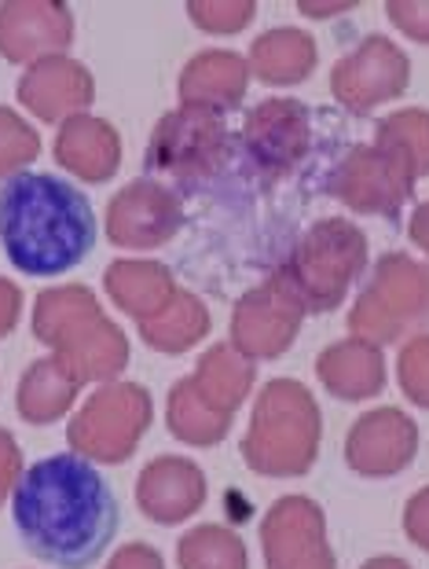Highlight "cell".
Wrapping results in <instances>:
<instances>
[{
  "instance_id": "obj_4",
  "label": "cell",
  "mask_w": 429,
  "mask_h": 569,
  "mask_svg": "<svg viewBox=\"0 0 429 569\" xmlns=\"http://www.w3.org/2000/svg\"><path fill=\"white\" fill-rule=\"evenodd\" d=\"M367 272V236L346 217H323L290 247L287 261L272 272L305 317L335 312L352 283Z\"/></svg>"
},
{
  "instance_id": "obj_26",
  "label": "cell",
  "mask_w": 429,
  "mask_h": 569,
  "mask_svg": "<svg viewBox=\"0 0 429 569\" xmlns=\"http://www.w3.org/2000/svg\"><path fill=\"white\" fill-rule=\"evenodd\" d=\"M210 327H213V317H210V309H206V301L194 295V290L180 287L173 301H169L158 317L137 323V335L147 349H154V353L180 357L199 346L202 338L210 335Z\"/></svg>"
},
{
  "instance_id": "obj_24",
  "label": "cell",
  "mask_w": 429,
  "mask_h": 569,
  "mask_svg": "<svg viewBox=\"0 0 429 569\" xmlns=\"http://www.w3.org/2000/svg\"><path fill=\"white\" fill-rule=\"evenodd\" d=\"M81 390L84 386L73 379L56 357H37L30 360V368L19 375L16 411L30 427H52V422L70 416V408L78 405Z\"/></svg>"
},
{
  "instance_id": "obj_15",
  "label": "cell",
  "mask_w": 429,
  "mask_h": 569,
  "mask_svg": "<svg viewBox=\"0 0 429 569\" xmlns=\"http://www.w3.org/2000/svg\"><path fill=\"white\" fill-rule=\"evenodd\" d=\"M73 30L78 22L63 0H4L0 4V56L8 63L33 67L41 59L67 56Z\"/></svg>"
},
{
  "instance_id": "obj_30",
  "label": "cell",
  "mask_w": 429,
  "mask_h": 569,
  "mask_svg": "<svg viewBox=\"0 0 429 569\" xmlns=\"http://www.w3.org/2000/svg\"><path fill=\"white\" fill-rule=\"evenodd\" d=\"M378 143H393L415 162V173L429 177V111L422 107H403V111L386 114L375 129Z\"/></svg>"
},
{
  "instance_id": "obj_13",
  "label": "cell",
  "mask_w": 429,
  "mask_h": 569,
  "mask_svg": "<svg viewBox=\"0 0 429 569\" xmlns=\"http://www.w3.org/2000/svg\"><path fill=\"white\" fill-rule=\"evenodd\" d=\"M183 228L177 191L158 180H129L107 202V239L118 250H158Z\"/></svg>"
},
{
  "instance_id": "obj_7",
  "label": "cell",
  "mask_w": 429,
  "mask_h": 569,
  "mask_svg": "<svg viewBox=\"0 0 429 569\" xmlns=\"http://www.w3.org/2000/svg\"><path fill=\"white\" fill-rule=\"evenodd\" d=\"M231 154V137L225 118L177 107L158 118L147 143V169L180 184H206L225 169Z\"/></svg>"
},
{
  "instance_id": "obj_5",
  "label": "cell",
  "mask_w": 429,
  "mask_h": 569,
  "mask_svg": "<svg viewBox=\"0 0 429 569\" xmlns=\"http://www.w3.org/2000/svg\"><path fill=\"white\" fill-rule=\"evenodd\" d=\"M429 317V269L408 253H382L371 280L349 309V335L375 346H393Z\"/></svg>"
},
{
  "instance_id": "obj_9",
  "label": "cell",
  "mask_w": 429,
  "mask_h": 569,
  "mask_svg": "<svg viewBox=\"0 0 429 569\" xmlns=\"http://www.w3.org/2000/svg\"><path fill=\"white\" fill-rule=\"evenodd\" d=\"M265 569H338V555L327 540V515L312 496L290 492L261 518Z\"/></svg>"
},
{
  "instance_id": "obj_2",
  "label": "cell",
  "mask_w": 429,
  "mask_h": 569,
  "mask_svg": "<svg viewBox=\"0 0 429 569\" xmlns=\"http://www.w3.org/2000/svg\"><path fill=\"white\" fill-rule=\"evenodd\" d=\"M0 247L22 276H63L96 247L84 191L52 173H19L0 188Z\"/></svg>"
},
{
  "instance_id": "obj_23",
  "label": "cell",
  "mask_w": 429,
  "mask_h": 569,
  "mask_svg": "<svg viewBox=\"0 0 429 569\" xmlns=\"http://www.w3.org/2000/svg\"><path fill=\"white\" fill-rule=\"evenodd\" d=\"M250 74L272 89H290V84L309 81V74L320 63V48H316L312 33L298 27H276L265 30L261 38L250 44Z\"/></svg>"
},
{
  "instance_id": "obj_1",
  "label": "cell",
  "mask_w": 429,
  "mask_h": 569,
  "mask_svg": "<svg viewBox=\"0 0 429 569\" xmlns=\"http://www.w3.org/2000/svg\"><path fill=\"white\" fill-rule=\"evenodd\" d=\"M11 522L33 559L56 569H89L107 555L121 511L92 459L56 452L22 470L11 496Z\"/></svg>"
},
{
  "instance_id": "obj_18",
  "label": "cell",
  "mask_w": 429,
  "mask_h": 569,
  "mask_svg": "<svg viewBox=\"0 0 429 569\" xmlns=\"http://www.w3.org/2000/svg\"><path fill=\"white\" fill-rule=\"evenodd\" d=\"M250 78L253 74H250L247 56L231 52V48H206V52L191 56L180 70V81H177L180 107L225 118L228 111H236V107L247 100Z\"/></svg>"
},
{
  "instance_id": "obj_12",
  "label": "cell",
  "mask_w": 429,
  "mask_h": 569,
  "mask_svg": "<svg viewBox=\"0 0 429 569\" xmlns=\"http://www.w3.org/2000/svg\"><path fill=\"white\" fill-rule=\"evenodd\" d=\"M242 148L265 180L290 177L312 148V111L290 96H268L247 114Z\"/></svg>"
},
{
  "instance_id": "obj_25",
  "label": "cell",
  "mask_w": 429,
  "mask_h": 569,
  "mask_svg": "<svg viewBox=\"0 0 429 569\" xmlns=\"http://www.w3.org/2000/svg\"><path fill=\"white\" fill-rule=\"evenodd\" d=\"M191 382L206 401V408L220 411V416H236L253 393L257 365L242 357L231 342H217L199 357V365L191 371Z\"/></svg>"
},
{
  "instance_id": "obj_27",
  "label": "cell",
  "mask_w": 429,
  "mask_h": 569,
  "mask_svg": "<svg viewBox=\"0 0 429 569\" xmlns=\"http://www.w3.org/2000/svg\"><path fill=\"white\" fill-rule=\"evenodd\" d=\"M100 312H103V306H100V298H96L92 287L59 283V287H44L41 295H37L30 327H33L37 342L52 349L59 338L73 331V327H81L84 320L100 317Z\"/></svg>"
},
{
  "instance_id": "obj_8",
  "label": "cell",
  "mask_w": 429,
  "mask_h": 569,
  "mask_svg": "<svg viewBox=\"0 0 429 569\" xmlns=\"http://www.w3.org/2000/svg\"><path fill=\"white\" fill-rule=\"evenodd\" d=\"M415 162L393 143H357L330 177V196L352 213L397 217L415 191Z\"/></svg>"
},
{
  "instance_id": "obj_40",
  "label": "cell",
  "mask_w": 429,
  "mask_h": 569,
  "mask_svg": "<svg viewBox=\"0 0 429 569\" xmlns=\"http://www.w3.org/2000/svg\"><path fill=\"white\" fill-rule=\"evenodd\" d=\"M352 8H357L352 0H349V4H312V0H301V4H298L301 16H309V19H330V16H338V11L346 16V11H352Z\"/></svg>"
},
{
  "instance_id": "obj_39",
  "label": "cell",
  "mask_w": 429,
  "mask_h": 569,
  "mask_svg": "<svg viewBox=\"0 0 429 569\" xmlns=\"http://www.w3.org/2000/svg\"><path fill=\"white\" fill-rule=\"evenodd\" d=\"M408 236L411 243L429 253V202H422L419 210L411 213V224H408Z\"/></svg>"
},
{
  "instance_id": "obj_38",
  "label": "cell",
  "mask_w": 429,
  "mask_h": 569,
  "mask_svg": "<svg viewBox=\"0 0 429 569\" xmlns=\"http://www.w3.org/2000/svg\"><path fill=\"white\" fill-rule=\"evenodd\" d=\"M22 317V290L16 280L0 276V338H8L19 327Z\"/></svg>"
},
{
  "instance_id": "obj_34",
  "label": "cell",
  "mask_w": 429,
  "mask_h": 569,
  "mask_svg": "<svg viewBox=\"0 0 429 569\" xmlns=\"http://www.w3.org/2000/svg\"><path fill=\"white\" fill-rule=\"evenodd\" d=\"M386 16L403 38L429 44V4H419V0H389Z\"/></svg>"
},
{
  "instance_id": "obj_14",
  "label": "cell",
  "mask_w": 429,
  "mask_h": 569,
  "mask_svg": "<svg viewBox=\"0 0 429 569\" xmlns=\"http://www.w3.org/2000/svg\"><path fill=\"white\" fill-rule=\"evenodd\" d=\"M346 467L367 481H386L403 475L419 456V427L408 411L393 405L371 408L346 433Z\"/></svg>"
},
{
  "instance_id": "obj_22",
  "label": "cell",
  "mask_w": 429,
  "mask_h": 569,
  "mask_svg": "<svg viewBox=\"0 0 429 569\" xmlns=\"http://www.w3.org/2000/svg\"><path fill=\"white\" fill-rule=\"evenodd\" d=\"M103 287H107V298L137 323L158 317L180 290L173 272H169L162 261H151V258L110 261L103 272Z\"/></svg>"
},
{
  "instance_id": "obj_35",
  "label": "cell",
  "mask_w": 429,
  "mask_h": 569,
  "mask_svg": "<svg viewBox=\"0 0 429 569\" xmlns=\"http://www.w3.org/2000/svg\"><path fill=\"white\" fill-rule=\"evenodd\" d=\"M19 478H22V448L16 441V433L0 427V507L16 496Z\"/></svg>"
},
{
  "instance_id": "obj_21",
  "label": "cell",
  "mask_w": 429,
  "mask_h": 569,
  "mask_svg": "<svg viewBox=\"0 0 429 569\" xmlns=\"http://www.w3.org/2000/svg\"><path fill=\"white\" fill-rule=\"evenodd\" d=\"M52 154L81 184H107L121 169V137L107 118L78 114L59 126Z\"/></svg>"
},
{
  "instance_id": "obj_6",
  "label": "cell",
  "mask_w": 429,
  "mask_h": 569,
  "mask_svg": "<svg viewBox=\"0 0 429 569\" xmlns=\"http://www.w3.org/2000/svg\"><path fill=\"white\" fill-rule=\"evenodd\" d=\"M154 422V401L140 382H103L84 397L78 416L67 422V441L92 463L121 467L140 448Z\"/></svg>"
},
{
  "instance_id": "obj_31",
  "label": "cell",
  "mask_w": 429,
  "mask_h": 569,
  "mask_svg": "<svg viewBox=\"0 0 429 569\" xmlns=\"http://www.w3.org/2000/svg\"><path fill=\"white\" fill-rule=\"evenodd\" d=\"M41 154V137L16 107L0 103V180L27 173V166Z\"/></svg>"
},
{
  "instance_id": "obj_37",
  "label": "cell",
  "mask_w": 429,
  "mask_h": 569,
  "mask_svg": "<svg viewBox=\"0 0 429 569\" xmlns=\"http://www.w3.org/2000/svg\"><path fill=\"white\" fill-rule=\"evenodd\" d=\"M103 569H166V559L154 543L132 540V543H121V548L107 559Z\"/></svg>"
},
{
  "instance_id": "obj_19",
  "label": "cell",
  "mask_w": 429,
  "mask_h": 569,
  "mask_svg": "<svg viewBox=\"0 0 429 569\" xmlns=\"http://www.w3.org/2000/svg\"><path fill=\"white\" fill-rule=\"evenodd\" d=\"M129 338L126 331L100 312V317L84 320L81 327H73L70 335H63L52 346V357L63 365L81 386H103V382H118V375L129 368Z\"/></svg>"
},
{
  "instance_id": "obj_41",
  "label": "cell",
  "mask_w": 429,
  "mask_h": 569,
  "mask_svg": "<svg viewBox=\"0 0 429 569\" xmlns=\"http://www.w3.org/2000/svg\"><path fill=\"white\" fill-rule=\"evenodd\" d=\"M360 569H415V566L403 562L400 555H375V559H367Z\"/></svg>"
},
{
  "instance_id": "obj_3",
  "label": "cell",
  "mask_w": 429,
  "mask_h": 569,
  "mask_svg": "<svg viewBox=\"0 0 429 569\" xmlns=\"http://www.w3.org/2000/svg\"><path fill=\"white\" fill-rule=\"evenodd\" d=\"M323 411L312 390L298 379H268L253 397L250 427L239 452L261 478H305L320 459Z\"/></svg>"
},
{
  "instance_id": "obj_28",
  "label": "cell",
  "mask_w": 429,
  "mask_h": 569,
  "mask_svg": "<svg viewBox=\"0 0 429 569\" xmlns=\"http://www.w3.org/2000/svg\"><path fill=\"white\" fill-rule=\"evenodd\" d=\"M231 419L236 416H220V411L206 408V401L194 390L191 375L173 382V390L166 397V427L180 445L191 448H217L220 441L228 438Z\"/></svg>"
},
{
  "instance_id": "obj_32",
  "label": "cell",
  "mask_w": 429,
  "mask_h": 569,
  "mask_svg": "<svg viewBox=\"0 0 429 569\" xmlns=\"http://www.w3.org/2000/svg\"><path fill=\"white\" fill-rule=\"evenodd\" d=\"M257 4L253 0H191L188 19L202 33L213 38H228V33H242L253 22Z\"/></svg>"
},
{
  "instance_id": "obj_29",
  "label": "cell",
  "mask_w": 429,
  "mask_h": 569,
  "mask_svg": "<svg viewBox=\"0 0 429 569\" xmlns=\"http://www.w3.org/2000/svg\"><path fill=\"white\" fill-rule=\"evenodd\" d=\"M180 569H250V551L236 529L206 522L177 540Z\"/></svg>"
},
{
  "instance_id": "obj_11",
  "label": "cell",
  "mask_w": 429,
  "mask_h": 569,
  "mask_svg": "<svg viewBox=\"0 0 429 569\" xmlns=\"http://www.w3.org/2000/svg\"><path fill=\"white\" fill-rule=\"evenodd\" d=\"M301 323H305V309L287 295L276 276H268L265 283L250 287L247 295L236 301L228 342L247 360H253V365L279 360L298 342Z\"/></svg>"
},
{
  "instance_id": "obj_36",
  "label": "cell",
  "mask_w": 429,
  "mask_h": 569,
  "mask_svg": "<svg viewBox=\"0 0 429 569\" xmlns=\"http://www.w3.org/2000/svg\"><path fill=\"white\" fill-rule=\"evenodd\" d=\"M403 537L429 555V486L411 492V500L403 503Z\"/></svg>"
},
{
  "instance_id": "obj_33",
  "label": "cell",
  "mask_w": 429,
  "mask_h": 569,
  "mask_svg": "<svg viewBox=\"0 0 429 569\" xmlns=\"http://www.w3.org/2000/svg\"><path fill=\"white\" fill-rule=\"evenodd\" d=\"M397 382H400V393L408 397L415 408H429V331L411 335L408 342L400 346Z\"/></svg>"
},
{
  "instance_id": "obj_16",
  "label": "cell",
  "mask_w": 429,
  "mask_h": 569,
  "mask_svg": "<svg viewBox=\"0 0 429 569\" xmlns=\"http://www.w3.org/2000/svg\"><path fill=\"white\" fill-rule=\"evenodd\" d=\"M16 100L19 107H27L37 122L63 126L70 118L89 114V107L96 103V78L78 59L52 56L22 70L16 84Z\"/></svg>"
},
{
  "instance_id": "obj_17",
  "label": "cell",
  "mask_w": 429,
  "mask_h": 569,
  "mask_svg": "<svg viewBox=\"0 0 429 569\" xmlns=\"http://www.w3.org/2000/svg\"><path fill=\"white\" fill-rule=\"evenodd\" d=\"M210 500L206 470L188 456H154L137 478V507L154 526H183Z\"/></svg>"
},
{
  "instance_id": "obj_10",
  "label": "cell",
  "mask_w": 429,
  "mask_h": 569,
  "mask_svg": "<svg viewBox=\"0 0 429 569\" xmlns=\"http://www.w3.org/2000/svg\"><path fill=\"white\" fill-rule=\"evenodd\" d=\"M408 52L397 41H389L386 33H371L330 70V96L352 114H371L375 107L400 100L408 92Z\"/></svg>"
},
{
  "instance_id": "obj_20",
  "label": "cell",
  "mask_w": 429,
  "mask_h": 569,
  "mask_svg": "<svg viewBox=\"0 0 429 569\" xmlns=\"http://www.w3.org/2000/svg\"><path fill=\"white\" fill-rule=\"evenodd\" d=\"M316 379L320 386L338 397V401L360 405L371 401V397L386 393V353L382 346L367 342V338H338L330 342L320 357H316Z\"/></svg>"
}]
</instances>
